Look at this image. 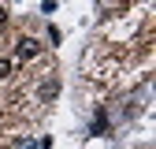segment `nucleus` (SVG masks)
<instances>
[{"instance_id": "nucleus-5", "label": "nucleus", "mask_w": 156, "mask_h": 149, "mask_svg": "<svg viewBox=\"0 0 156 149\" xmlns=\"http://www.w3.org/2000/svg\"><path fill=\"white\" fill-rule=\"evenodd\" d=\"M15 149H37V142H30V138H26V142H19Z\"/></svg>"}, {"instance_id": "nucleus-3", "label": "nucleus", "mask_w": 156, "mask_h": 149, "mask_svg": "<svg viewBox=\"0 0 156 149\" xmlns=\"http://www.w3.org/2000/svg\"><path fill=\"white\" fill-rule=\"evenodd\" d=\"M41 97L48 101V97H56V82H45V89H41Z\"/></svg>"}, {"instance_id": "nucleus-6", "label": "nucleus", "mask_w": 156, "mask_h": 149, "mask_svg": "<svg viewBox=\"0 0 156 149\" xmlns=\"http://www.w3.org/2000/svg\"><path fill=\"white\" fill-rule=\"evenodd\" d=\"M4 23H8V11H4V8H0V26H4Z\"/></svg>"}, {"instance_id": "nucleus-4", "label": "nucleus", "mask_w": 156, "mask_h": 149, "mask_svg": "<svg viewBox=\"0 0 156 149\" xmlns=\"http://www.w3.org/2000/svg\"><path fill=\"white\" fill-rule=\"evenodd\" d=\"M11 74V60H0V78H8Z\"/></svg>"}, {"instance_id": "nucleus-1", "label": "nucleus", "mask_w": 156, "mask_h": 149, "mask_svg": "<svg viewBox=\"0 0 156 149\" xmlns=\"http://www.w3.org/2000/svg\"><path fill=\"white\" fill-rule=\"evenodd\" d=\"M19 60H34V56H37V41H34V37H19Z\"/></svg>"}, {"instance_id": "nucleus-2", "label": "nucleus", "mask_w": 156, "mask_h": 149, "mask_svg": "<svg viewBox=\"0 0 156 149\" xmlns=\"http://www.w3.org/2000/svg\"><path fill=\"white\" fill-rule=\"evenodd\" d=\"M93 134H108V116H104V112H97V116H93Z\"/></svg>"}]
</instances>
